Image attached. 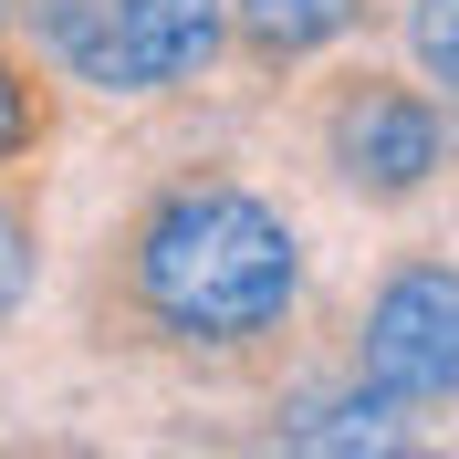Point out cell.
<instances>
[{
    "label": "cell",
    "mask_w": 459,
    "mask_h": 459,
    "mask_svg": "<svg viewBox=\"0 0 459 459\" xmlns=\"http://www.w3.org/2000/svg\"><path fill=\"white\" fill-rule=\"evenodd\" d=\"M292 282H303V251H292L282 209H261L251 188H178L136 230V292L188 344H240L282 324Z\"/></svg>",
    "instance_id": "cell-1"
},
{
    "label": "cell",
    "mask_w": 459,
    "mask_h": 459,
    "mask_svg": "<svg viewBox=\"0 0 459 459\" xmlns=\"http://www.w3.org/2000/svg\"><path fill=\"white\" fill-rule=\"evenodd\" d=\"M220 31H230V0H53V42L105 94H168L209 74Z\"/></svg>",
    "instance_id": "cell-2"
},
{
    "label": "cell",
    "mask_w": 459,
    "mask_h": 459,
    "mask_svg": "<svg viewBox=\"0 0 459 459\" xmlns=\"http://www.w3.org/2000/svg\"><path fill=\"white\" fill-rule=\"evenodd\" d=\"M366 386L386 397H459V272L418 261L366 303Z\"/></svg>",
    "instance_id": "cell-3"
},
{
    "label": "cell",
    "mask_w": 459,
    "mask_h": 459,
    "mask_svg": "<svg viewBox=\"0 0 459 459\" xmlns=\"http://www.w3.org/2000/svg\"><path fill=\"white\" fill-rule=\"evenodd\" d=\"M334 168L355 178V188H376V199H407V188L438 168V115L418 105V94H397V84L344 94L334 105Z\"/></svg>",
    "instance_id": "cell-4"
},
{
    "label": "cell",
    "mask_w": 459,
    "mask_h": 459,
    "mask_svg": "<svg viewBox=\"0 0 459 459\" xmlns=\"http://www.w3.org/2000/svg\"><path fill=\"white\" fill-rule=\"evenodd\" d=\"M292 449H407V418L386 386H344V397H303L282 418Z\"/></svg>",
    "instance_id": "cell-5"
},
{
    "label": "cell",
    "mask_w": 459,
    "mask_h": 459,
    "mask_svg": "<svg viewBox=\"0 0 459 459\" xmlns=\"http://www.w3.org/2000/svg\"><path fill=\"white\" fill-rule=\"evenodd\" d=\"M240 11V31H251L261 53H314V42H334L366 0H230Z\"/></svg>",
    "instance_id": "cell-6"
},
{
    "label": "cell",
    "mask_w": 459,
    "mask_h": 459,
    "mask_svg": "<svg viewBox=\"0 0 459 459\" xmlns=\"http://www.w3.org/2000/svg\"><path fill=\"white\" fill-rule=\"evenodd\" d=\"M407 53L429 63L438 84H459V0H418L407 11Z\"/></svg>",
    "instance_id": "cell-7"
},
{
    "label": "cell",
    "mask_w": 459,
    "mask_h": 459,
    "mask_svg": "<svg viewBox=\"0 0 459 459\" xmlns=\"http://www.w3.org/2000/svg\"><path fill=\"white\" fill-rule=\"evenodd\" d=\"M22 292H31V230L22 209H0V324L22 314Z\"/></svg>",
    "instance_id": "cell-8"
},
{
    "label": "cell",
    "mask_w": 459,
    "mask_h": 459,
    "mask_svg": "<svg viewBox=\"0 0 459 459\" xmlns=\"http://www.w3.org/2000/svg\"><path fill=\"white\" fill-rule=\"evenodd\" d=\"M22 146H31V84L0 63V157H22Z\"/></svg>",
    "instance_id": "cell-9"
}]
</instances>
